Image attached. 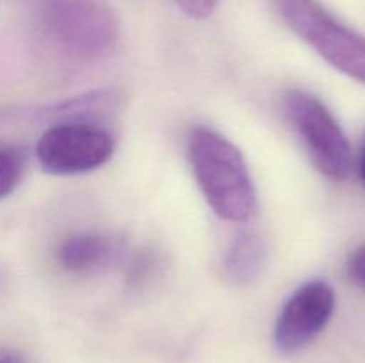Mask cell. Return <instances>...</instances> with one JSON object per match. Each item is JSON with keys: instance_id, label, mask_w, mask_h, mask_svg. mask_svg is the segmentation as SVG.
Listing matches in <instances>:
<instances>
[{"instance_id": "9a60e30c", "label": "cell", "mask_w": 365, "mask_h": 363, "mask_svg": "<svg viewBox=\"0 0 365 363\" xmlns=\"http://www.w3.org/2000/svg\"><path fill=\"white\" fill-rule=\"evenodd\" d=\"M359 173H360V178H362L364 185H365V144H364V149H362V155H360V162H359Z\"/></svg>"}, {"instance_id": "8fae6325", "label": "cell", "mask_w": 365, "mask_h": 363, "mask_svg": "<svg viewBox=\"0 0 365 363\" xmlns=\"http://www.w3.org/2000/svg\"><path fill=\"white\" fill-rule=\"evenodd\" d=\"M157 269V255L153 251H141L132 258L127 270V281L130 287L145 283Z\"/></svg>"}, {"instance_id": "6da1fadb", "label": "cell", "mask_w": 365, "mask_h": 363, "mask_svg": "<svg viewBox=\"0 0 365 363\" xmlns=\"http://www.w3.org/2000/svg\"><path fill=\"white\" fill-rule=\"evenodd\" d=\"M187 155L196 184L214 214L230 223L252 219L257 191L237 146L212 128L196 127L189 135Z\"/></svg>"}, {"instance_id": "5b68a950", "label": "cell", "mask_w": 365, "mask_h": 363, "mask_svg": "<svg viewBox=\"0 0 365 363\" xmlns=\"http://www.w3.org/2000/svg\"><path fill=\"white\" fill-rule=\"evenodd\" d=\"M114 135L106 125L61 121L39 137L36 157L45 173L73 177L98 169L114 153Z\"/></svg>"}, {"instance_id": "5bb4252c", "label": "cell", "mask_w": 365, "mask_h": 363, "mask_svg": "<svg viewBox=\"0 0 365 363\" xmlns=\"http://www.w3.org/2000/svg\"><path fill=\"white\" fill-rule=\"evenodd\" d=\"M0 363H29V359L14 349H0Z\"/></svg>"}, {"instance_id": "7c38bea8", "label": "cell", "mask_w": 365, "mask_h": 363, "mask_svg": "<svg viewBox=\"0 0 365 363\" xmlns=\"http://www.w3.org/2000/svg\"><path fill=\"white\" fill-rule=\"evenodd\" d=\"M348 278L355 287L365 292V244L359 246L349 255L348 260Z\"/></svg>"}, {"instance_id": "4fadbf2b", "label": "cell", "mask_w": 365, "mask_h": 363, "mask_svg": "<svg viewBox=\"0 0 365 363\" xmlns=\"http://www.w3.org/2000/svg\"><path fill=\"white\" fill-rule=\"evenodd\" d=\"M177 4L191 18L203 20V18L212 14V11L217 6V0H177Z\"/></svg>"}, {"instance_id": "3957f363", "label": "cell", "mask_w": 365, "mask_h": 363, "mask_svg": "<svg viewBox=\"0 0 365 363\" xmlns=\"http://www.w3.org/2000/svg\"><path fill=\"white\" fill-rule=\"evenodd\" d=\"M284 23L328 64L365 84V38L335 20L316 0H273Z\"/></svg>"}, {"instance_id": "ba28073f", "label": "cell", "mask_w": 365, "mask_h": 363, "mask_svg": "<svg viewBox=\"0 0 365 363\" xmlns=\"http://www.w3.org/2000/svg\"><path fill=\"white\" fill-rule=\"evenodd\" d=\"M267 260V248L257 231L245 230L235 235L223 256V270L232 283L250 285L262 274Z\"/></svg>"}, {"instance_id": "30bf717a", "label": "cell", "mask_w": 365, "mask_h": 363, "mask_svg": "<svg viewBox=\"0 0 365 363\" xmlns=\"http://www.w3.org/2000/svg\"><path fill=\"white\" fill-rule=\"evenodd\" d=\"M25 159L20 149L0 148V199L7 198L24 177Z\"/></svg>"}, {"instance_id": "8992f818", "label": "cell", "mask_w": 365, "mask_h": 363, "mask_svg": "<svg viewBox=\"0 0 365 363\" xmlns=\"http://www.w3.org/2000/svg\"><path fill=\"white\" fill-rule=\"evenodd\" d=\"M335 310V292L324 280L303 283L282 308L274 324V345L292 354L312 344L330 322Z\"/></svg>"}, {"instance_id": "277c9868", "label": "cell", "mask_w": 365, "mask_h": 363, "mask_svg": "<svg viewBox=\"0 0 365 363\" xmlns=\"http://www.w3.org/2000/svg\"><path fill=\"white\" fill-rule=\"evenodd\" d=\"M284 112L316 169L331 180L348 178L351 146L330 109L310 93L291 89L284 95Z\"/></svg>"}, {"instance_id": "7a4b0ae2", "label": "cell", "mask_w": 365, "mask_h": 363, "mask_svg": "<svg viewBox=\"0 0 365 363\" xmlns=\"http://www.w3.org/2000/svg\"><path fill=\"white\" fill-rule=\"evenodd\" d=\"M39 32L63 59L95 63L113 52L120 25L103 0H45Z\"/></svg>"}, {"instance_id": "9c48e42d", "label": "cell", "mask_w": 365, "mask_h": 363, "mask_svg": "<svg viewBox=\"0 0 365 363\" xmlns=\"http://www.w3.org/2000/svg\"><path fill=\"white\" fill-rule=\"evenodd\" d=\"M120 109V96L114 91H95L89 95L75 96L68 102L59 103L50 110L53 123L61 121H82V123H98L113 117Z\"/></svg>"}, {"instance_id": "52a82bcc", "label": "cell", "mask_w": 365, "mask_h": 363, "mask_svg": "<svg viewBox=\"0 0 365 363\" xmlns=\"http://www.w3.org/2000/svg\"><path fill=\"white\" fill-rule=\"evenodd\" d=\"M120 256V246L98 233H78L64 238L57 248V262L73 274H93L107 269Z\"/></svg>"}]
</instances>
